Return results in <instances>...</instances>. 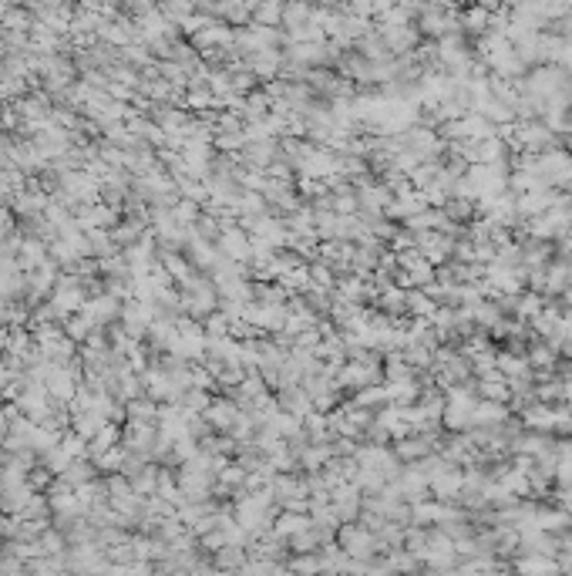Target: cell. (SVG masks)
<instances>
[{
    "label": "cell",
    "mask_w": 572,
    "mask_h": 576,
    "mask_svg": "<svg viewBox=\"0 0 572 576\" xmlns=\"http://www.w3.org/2000/svg\"><path fill=\"white\" fill-rule=\"evenodd\" d=\"M485 21H489V14H485V7H471V14L465 17V24H468V27H478V31L485 27Z\"/></svg>",
    "instance_id": "cell-1"
}]
</instances>
